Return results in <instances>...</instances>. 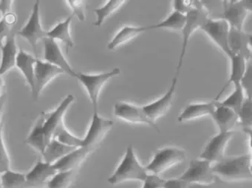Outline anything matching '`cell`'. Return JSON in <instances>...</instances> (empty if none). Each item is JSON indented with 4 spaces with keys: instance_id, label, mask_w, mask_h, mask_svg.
<instances>
[{
    "instance_id": "cell-25",
    "label": "cell",
    "mask_w": 252,
    "mask_h": 188,
    "mask_svg": "<svg viewBox=\"0 0 252 188\" xmlns=\"http://www.w3.org/2000/svg\"><path fill=\"white\" fill-rule=\"evenodd\" d=\"M38 58L21 50L19 51L17 58L16 66L20 69L32 91L34 88L35 83V65Z\"/></svg>"
},
{
    "instance_id": "cell-8",
    "label": "cell",
    "mask_w": 252,
    "mask_h": 188,
    "mask_svg": "<svg viewBox=\"0 0 252 188\" xmlns=\"http://www.w3.org/2000/svg\"><path fill=\"white\" fill-rule=\"evenodd\" d=\"M39 11L40 2L36 1L27 24L17 33L19 36L27 40L35 54L37 53L38 42L47 37V31L44 30L41 23Z\"/></svg>"
},
{
    "instance_id": "cell-34",
    "label": "cell",
    "mask_w": 252,
    "mask_h": 188,
    "mask_svg": "<svg viewBox=\"0 0 252 188\" xmlns=\"http://www.w3.org/2000/svg\"><path fill=\"white\" fill-rule=\"evenodd\" d=\"M17 17L14 12L8 13L0 19V48L3 46L7 38L11 34V30L17 24Z\"/></svg>"
},
{
    "instance_id": "cell-37",
    "label": "cell",
    "mask_w": 252,
    "mask_h": 188,
    "mask_svg": "<svg viewBox=\"0 0 252 188\" xmlns=\"http://www.w3.org/2000/svg\"><path fill=\"white\" fill-rule=\"evenodd\" d=\"M11 170V160L2 138V129H0V173Z\"/></svg>"
},
{
    "instance_id": "cell-21",
    "label": "cell",
    "mask_w": 252,
    "mask_h": 188,
    "mask_svg": "<svg viewBox=\"0 0 252 188\" xmlns=\"http://www.w3.org/2000/svg\"><path fill=\"white\" fill-rule=\"evenodd\" d=\"M2 51L1 62H0V76L14 68L17 63L19 51L16 42V35L11 33L4 43L3 46L0 48Z\"/></svg>"
},
{
    "instance_id": "cell-22",
    "label": "cell",
    "mask_w": 252,
    "mask_h": 188,
    "mask_svg": "<svg viewBox=\"0 0 252 188\" xmlns=\"http://www.w3.org/2000/svg\"><path fill=\"white\" fill-rule=\"evenodd\" d=\"M215 108V101L208 103H197L187 106L178 116L180 123L191 121L203 117H212Z\"/></svg>"
},
{
    "instance_id": "cell-19",
    "label": "cell",
    "mask_w": 252,
    "mask_h": 188,
    "mask_svg": "<svg viewBox=\"0 0 252 188\" xmlns=\"http://www.w3.org/2000/svg\"><path fill=\"white\" fill-rule=\"evenodd\" d=\"M91 153L87 148L80 147L73 150L53 164L58 172L76 171Z\"/></svg>"
},
{
    "instance_id": "cell-26",
    "label": "cell",
    "mask_w": 252,
    "mask_h": 188,
    "mask_svg": "<svg viewBox=\"0 0 252 188\" xmlns=\"http://www.w3.org/2000/svg\"><path fill=\"white\" fill-rule=\"evenodd\" d=\"M73 17V15L69 16L65 20L59 23L50 31L47 32V37L55 41H61L67 45V48H73L74 42L70 35V27Z\"/></svg>"
},
{
    "instance_id": "cell-38",
    "label": "cell",
    "mask_w": 252,
    "mask_h": 188,
    "mask_svg": "<svg viewBox=\"0 0 252 188\" xmlns=\"http://www.w3.org/2000/svg\"><path fill=\"white\" fill-rule=\"evenodd\" d=\"M67 3L70 5L73 11V17H76L79 21L84 22L86 19L85 11H86V2L82 0H70L67 1Z\"/></svg>"
},
{
    "instance_id": "cell-36",
    "label": "cell",
    "mask_w": 252,
    "mask_h": 188,
    "mask_svg": "<svg viewBox=\"0 0 252 188\" xmlns=\"http://www.w3.org/2000/svg\"><path fill=\"white\" fill-rule=\"evenodd\" d=\"M238 121L241 123L243 129L251 134L252 127V98H246L238 114Z\"/></svg>"
},
{
    "instance_id": "cell-31",
    "label": "cell",
    "mask_w": 252,
    "mask_h": 188,
    "mask_svg": "<svg viewBox=\"0 0 252 188\" xmlns=\"http://www.w3.org/2000/svg\"><path fill=\"white\" fill-rule=\"evenodd\" d=\"M2 188H26V177L24 173L9 170L0 173Z\"/></svg>"
},
{
    "instance_id": "cell-17",
    "label": "cell",
    "mask_w": 252,
    "mask_h": 188,
    "mask_svg": "<svg viewBox=\"0 0 252 188\" xmlns=\"http://www.w3.org/2000/svg\"><path fill=\"white\" fill-rule=\"evenodd\" d=\"M57 172L54 164L39 161L32 170L26 174V186L27 188H41L48 185Z\"/></svg>"
},
{
    "instance_id": "cell-23",
    "label": "cell",
    "mask_w": 252,
    "mask_h": 188,
    "mask_svg": "<svg viewBox=\"0 0 252 188\" xmlns=\"http://www.w3.org/2000/svg\"><path fill=\"white\" fill-rule=\"evenodd\" d=\"M229 60L230 63H231L229 78H228V80L227 81L225 86L222 88L220 92L217 95L215 101H218L219 100L222 94L225 92L228 86L231 84L235 85L240 83V81L243 79L246 70H247L248 61L243 57L239 56V55H232Z\"/></svg>"
},
{
    "instance_id": "cell-29",
    "label": "cell",
    "mask_w": 252,
    "mask_h": 188,
    "mask_svg": "<svg viewBox=\"0 0 252 188\" xmlns=\"http://www.w3.org/2000/svg\"><path fill=\"white\" fill-rule=\"evenodd\" d=\"M186 15L180 14V13L174 11L168 16L164 20L157 23V24L152 25L148 26V30H156V29H161V30H170L174 31H181L184 28L186 23Z\"/></svg>"
},
{
    "instance_id": "cell-32",
    "label": "cell",
    "mask_w": 252,
    "mask_h": 188,
    "mask_svg": "<svg viewBox=\"0 0 252 188\" xmlns=\"http://www.w3.org/2000/svg\"><path fill=\"white\" fill-rule=\"evenodd\" d=\"M246 98L241 85L240 83H238V84L234 85V90L231 92V95L228 98H225L223 101H221V102L219 101V103L221 105L231 108V110L238 114Z\"/></svg>"
},
{
    "instance_id": "cell-41",
    "label": "cell",
    "mask_w": 252,
    "mask_h": 188,
    "mask_svg": "<svg viewBox=\"0 0 252 188\" xmlns=\"http://www.w3.org/2000/svg\"><path fill=\"white\" fill-rule=\"evenodd\" d=\"M173 3L174 11L180 14L187 15L193 6V1H184V0H175Z\"/></svg>"
},
{
    "instance_id": "cell-47",
    "label": "cell",
    "mask_w": 252,
    "mask_h": 188,
    "mask_svg": "<svg viewBox=\"0 0 252 188\" xmlns=\"http://www.w3.org/2000/svg\"><path fill=\"white\" fill-rule=\"evenodd\" d=\"M0 188H2V182H1V179H0Z\"/></svg>"
},
{
    "instance_id": "cell-24",
    "label": "cell",
    "mask_w": 252,
    "mask_h": 188,
    "mask_svg": "<svg viewBox=\"0 0 252 188\" xmlns=\"http://www.w3.org/2000/svg\"><path fill=\"white\" fill-rule=\"evenodd\" d=\"M147 30H149L148 26L147 27L125 26L115 35L111 42L107 45V48L110 51H115L122 45H126L128 42H131L132 39H135L141 33Z\"/></svg>"
},
{
    "instance_id": "cell-7",
    "label": "cell",
    "mask_w": 252,
    "mask_h": 188,
    "mask_svg": "<svg viewBox=\"0 0 252 188\" xmlns=\"http://www.w3.org/2000/svg\"><path fill=\"white\" fill-rule=\"evenodd\" d=\"M252 1H223L222 20L230 29L243 30L245 22L252 12Z\"/></svg>"
},
{
    "instance_id": "cell-35",
    "label": "cell",
    "mask_w": 252,
    "mask_h": 188,
    "mask_svg": "<svg viewBox=\"0 0 252 188\" xmlns=\"http://www.w3.org/2000/svg\"><path fill=\"white\" fill-rule=\"evenodd\" d=\"M53 139H57L61 143L73 148H80L82 146V139L72 134L67 130L64 125L60 126L54 135Z\"/></svg>"
},
{
    "instance_id": "cell-1",
    "label": "cell",
    "mask_w": 252,
    "mask_h": 188,
    "mask_svg": "<svg viewBox=\"0 0 252 188\" xmlns=\"http://www.w3.org/2000/svg\"><path fill=\"white\" fill-rule=\"evenodd\" d=\"M216 179L225 183L245 182L252 179V156L244 154L224 158L212 167Z\"/></svg>"
},
{
    "instance_id": "cell-13",
    "label": "cell",
    "mask_w": 252,
    "mask_h": 188,
    "mask_svg": "<svg viewBox=\"0 0 252 188\" xmlns=\"http://www.w3.org/2000/svg\"><path fill=\"white\" fill-rule=\"evenodd\" d=\"M75 101V98L73 95H68L60 105L51 113L42 112L44 120L42 123V130L45 134L47 142L49 143L53 138L56 131L63 126V117L65 114L69 107Z\"/></svg>"
},
{
    "instance_id": "cell-14",
    "label": "cell",
    "mask_w": 252,
    "mask_h": 188,
    "mask_svg": "<svg viewBox=\"0 0 252 188\" xmlns=\"http://www.w3.org/2000/svg\"><path fill=\"white\" fill-rule=\"evenodd\" d=\"M64 74V72L46 61L37 59L35 65L34 88L32 90V95L35 101L38 99L44 88L57 76Z\"/></svg>"
},
{
    "instance_id": "cell-4",
    "label": "cell",
    "mask_w": 252,
    "mask_h": 188,
    "mask_svg": "<svg viewBox=\"0 0 252 188\" xmlns=\"http://www.w3.org/2000/svg\"><path fill=\"white\" fill-rule=\"evenodd\" d=\"M187 156L184 150L175 147H166L155 154L151 161L145 167L147 173L159 175L164 173L174 166L184 162Z\"/></svg>"
},
{
    "instance_id": "cell-39",
    "label": "cell",
    "mask_w": 252,
    "mask_h": 188,
    "mask_svg": "<svg viewBox=\"0 0 252 188\" xmlns=\"http://www.w3.org/2000/svg\"><path fill=\"white\" fill-rule=\"evenodd\" d=\"M252 64H248L247 70L240 81V85L246 93V98H252Z\"/></svg>"
},
{
    "instance_id": "cell-44",
    "label": "cell",
    "mask_w": 252,
    "mask_h": 188,
    "mask_svg": "<svg viewBox=\"0 0 252 188\" xmlns=\"http://www.w3.org/2000/svg\"><path fill=\"white\" fill-rule=\"evenodd\" d=\"M13 1L9 0H2L0 1V14L4 16L8 13L12 12Z\"/></svg>"
},
{
    "instance_id": "cell-46",
    "label": "cell",
    "mask_w": 252,
    "mask_h": 188,
    "mask_svg": "<svg viewBox=\"0 0 252 188\" xmlns=\"http://www.w3.org/2000/svg\"><path fill=\"white\" fill-rule=\"evenodd\" d=\"M5 82L2 76H0V99L5 96Z\"/></svg>"
},
{
    "instance_id": "cell-18",
    "label": "cell",
    "mask_w": 252,
    "mask_h": 188,
    "mask_svg": "<svg viewBox=\"0 0 252 188\" xmlns=\"http://www.w3.org/2000/svg\"><path fill=\"white\" fill-rule=\"evenodd\" d=\"M228 47L232 55H239L249 61L252 57V36L243 30L230 29Z\"/></svg>"
},
{
    "instance_id": "cell-42",
    "label": "cell",
    "mask_w": 252,
    "mask_h": 188,
    "mask_svg": "<svg viewBox=\"0 0 252 188\" xmlns=\"http://www.w3.org/2000/svg\"><path fill=\"white\" fill-rule=\"evenodd\" d=\"M189 184L178 178L165 180L163 188H189Z\"/></svg>"
},
{
    "instance_id": "cell-3",
    "label": "cell",
    "mask_w": 252,
    "mask_h": 188,
    "mask_svg": "<svg viewBox=\"0 0 252 188\" xmlns=\"http://www.w3.org/2000/svg\"><path fill=\"white\" fill-rule=\"evenodd\" d=\"M148 176L145 167H143L138 161L132 145H129L125 151L123 159L114 173L108 179V182L116 185L130 181L144 182Z\"/></svg>"
},
{
    "instance_id": "cell-11",
    "label": "cell",
    "mask_w": 252,
    "mask_h": 188,
    "mask_svg": "<svg viewBox=\"0 0 252 188\" xmlns=\"http://www.w3.org/2000/svg\"><path fill=\"white\" fill-rule=\"evenodd\" d=\"M229 30V26L227 24L226 22L224 21L222 19H219V20L209 19L201 28V30H203L210 38L211 40L223 52L228 58L232 56L228 47Z\"/></svg>"
},
{
    "instance_id": "cell-16",
    "label": "cell",
    "mask_w": 252,
    "mask_h": 188,
    "mask_svg": "<svg viewBox=\"0 0 252 188\" xmlns=\"http://www.w3.org/2000/svg\"><path fill=\"white\" fill-rule=\"evenodd\" d=\"M43 42L45 48L44 58L45 61L61 69L64 74H67L70 77L76 78L77 73L73 70L67 62L57 41L46 37L43 39Z\"/></svg>"
},
{
    "instance_id": "cell-40",
    "label": "cell",
    "mask_w": 252,
    "mask_h": 188,
    "mask_svg": "<svg viewBox=\"0 0 252 188\" xmlns=\"http://www.w3.org/2000/svg\"><path fill=\"white\" fill-rule=\"evenodd\" d=\"M165 179L154 174H148L143 182L142 188H163Z\"/></svg>"
},
{
    "instance_id": "cell-28",
    "label": "cell",
    "mask_w": 252,
    "mask_h": 188,
    "mask_svg": "<svg viewBox=\"0 0 252 188\" xmlns=\"http://www.w3.org/2000/svg\"><path fill=\"white\" fill-rule=\"evenodd\" d=\"M43 114H41L39 120L33 126L32 132L29 134V137L26 139V143L33 147L35 150L42 154L45 148L48 145L45 134L42 130V123H43Z\"/></svg>"
},
{
    "instance_id": "cell-9",
    "label": "cell",
    "mask_w": 252,
    "mask_h": 188,
    "mask_svg": "<svg viewBox=\"0 0 252 188\" xmlns=\"http://www.w3.org/2000/svg\"><path fill=\"white\" fill-rule=\"evenodd\" d=\"M212 167V164L206 160H191L188 168L180 179L189 185H210L216 180Z\"/></svg>"
},
{
    "instance_id": "cell-45",
    "label": "cell",
    "mask_w": 252,
    "mask_h": 188,
    "mask_svg": "<svg viewBox=\"0 0 252 188\" xmlns=\"http://www.w3.org/2000/svg\"><path fill=\"white\" fill-rule=\"evenodd\" d=\"M5 96L0 99V129H2V115L3 111L4 104H5Z\"/></svg>"
},
{
    "instance_id": "cell-27",
    "label": "cell",
    "mask_w": 252,
    "mask_h": 188,
    "mask_svg": "<svg viewBox=\"0 0 252 188\" xmlns=\"http://www.w3.org/2000/svg\"><path fill=\"white\" fill-rule=\"evenodd\" d=\"M76 148H77L68 146V145L61 143L57 139H53L48 143V145L45 148V151L42 153L43 161L45 162L50 163V164H54L56 161H58L60 159L63 158L64 156L67 155V154L71 152Z\"/></svg>"
},
{
    "instance_id": "cell-30",
    "label": "cell",
    "mask_w": 252,
    "mask_h": 188,
    "mask_svg": "<svg viewBox=\"0 0 252 188\" xmlns=\"http://www.w3.org/2000/svg\"><path fill=\"white\" fill-rule=\"evenodd\" d=\"M125 2L126 1L124 0H110L104 6L94 10V13L96 16V20L94 23V26L97 27L102 26L104 21L110 16L119 11Z\"/></svg>"
},
{
    "instance_id": "cell-10",
    "label": "cell",
    "mask_w": 252,
    "mask_h": 188,
    "mask_svg": "<svg viewBox=\"0 0 252 188\" xmlns=\"http://www.w3.org/2000/svg\"><path fill=\"white\" fill-rule=\"evenodd\" d=\"M113 113L116 117L126 123L147 125L157 132H159L157 123L153 122L147 116L143 107L132 105L126 102H118L115 104Z\"/></svg>"
},
{
    "instance_id": "cell-15",
    "label": "cell",
    "mask_w": 252,
    "mask_h": 188,
    "mask_svg": "<svg viewBox=\"0 0 252 188\" xmlns=\"http://www.w3.org/2000/svg\"><path fill=\"white\" fill-rule=\"evenodd\" d=\"M178 81V79L173 78L170 86L163 96L143 107L146 114L155 123L158 119L166 115L172 107Z\"/></svg>"
},
{
    "instance_id": "cell-43",
    "label": "cell",
    "mask_w": 252,
    "mask_h": 188,
    "mask_svg": "<svg viewBox=\"0 0 252 188\" xmlns=\"http://www.w3.org/2000/svg\"><path fill=\"white\" fill-rule=\"evenodd\" d=\"M227 184L228 183H225L216 179V180L210 185H190L189 188H230Z\"/></svg>"
},
{
    "instance_id": "cell-6",
    "label": "cell",
    "mask_w": 252,
    "mask_h": 188,
    "mask_svg": "<svg viewBox=\"0 0 252 188\" xmlns=\"http://www.w3.org/2000/svg\"><path fill=\"white\" fill-rule=\"evenodd\" d=\"M113 120L104 118L98 114V111H94L92 120L86 136L82 139V146L91 151H95L97 147L105 139L107 135L113 129Z\"/></svg>"
},
{
    "instance_id": "cell-12",
    "label": "cell",
    "mask_w": 252,
    "mask_h": 188,
    "mask_svg": "<svg viewBox=\"0 0 252 188\" xmlns=\"http://www.w3.org/2000/svg\"><path fill=\"white\" fill-rule=\"evenodd\" d=\"M234 134V132H219L208 142L198 159L206 160L211 164H215L223 160L227 146Z\"/></svg>"
},
{
    "instance_id": "cell-5",
    "label": "cell",
    "mask_w": 252,
    "mask_h": 188,
    "mask_svg": "<svg viewBox=\"0 0 252 188\" xmlns=\"http://www.w3.org/2000/svg\"><path fill=\"white\" fill-rule=\"evenodd\" d=\"M119 68H115L106 73L96 75H88L85 73H77L76 79L81 82L88 92L94 108V111H98V99L103 88L108 83L109 81L120 75Z\"/></svg>"
},
{
    "instance_id": "cell-2",
    "label": "cell",
    "mask_w": 252,
    "mask_h": 188,
    "mask_svg": "<svg viewBox=\"0 0 252 188\" xmlns=\"http://www.w3.org/2000/svg\"><path fill=\"white\" fill-rule=\"evenodd\" d=\"M186 23L184 28L181 30L182 33V43H181V53L178 58V65L175 69L174 77L179 79L180 73L182 70L184 58L187 54V47L191 36L196 30H201L202 27L206 24L209 20V14L206 7L199 1H193V6L189 12L186 15Z\"/></svg>"
},
{
    "instance_id": "cell-33",
    "label": "cell",
    "mask_w": 252,
    "mask_h": 188,
    "mask_svg": "<svg viewBox=\"0 0 252 188\" xmlns=\"http://www.w3.org/2000/svg\"><path fill=\"white\" fill-rule=\"evenodd\" d=\"M76 171H60L48 182V188H69L74 182Z\"/></svg>"
},
{
    "instance_id": "cell-20",
    "label": "cell",
    "mask_w": 252,
    "mask_h": 188,
    "mask_svg": "<svg viewBox=\"0 0 252 188\" xmlns=\"http://www.w3.org/2000/svg\"><path fill=\"white\" fill-rule=\"evenodd\" d=\"M215 108L212 117L219 129V132H233V128L238 122V115L235 111L215 101Z\"/></svg>"
}]
</instances>
